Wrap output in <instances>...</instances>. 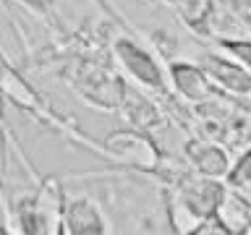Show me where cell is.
Here are the masks:
<instances>
[{"mask_svg": "<svg viewBox=\"0 0 251 235\" xmlns=\"http://www.w3.org/2000/svg\"><path fill=\"white\" fill-rule=\"evenodd\" d=\"M225 186L217 178H194L180 183L170 196V225L178 233H194L204 219L215 217Z\"/></svg>", "mask_w": 251, "mask_h": 235, "instance_id": "cell-1", "label": "cell"}, {"mask_svg": "<svg viewBox=\"0 0 251 235\" xmlns=\"http://www.w3.org/2000/svg\"><path fill=\"white\" fill-rule=\"evenodd\" d=\"M115 60L136 84L147 86V89H162L165 86V73L160 63L131 39H118L115 42Z\"/></svg>", "mask_w": 251, "mask_h": 235, "instance_id": "cell-2", "label": "cell"}, {"mask_svg": "<svg viewBox=\"0 0 251 235\" xmlns=\"http://www.w3.org/2000/svg\"><path fill=\"white\" fill-rule=\"evenodd\" d=\"M201 68H204V73L209 76V81L223 86L225 92L238 94V97L251 94V70L243 68L238 60L209 52L201 58Z\"/></svg>", "mask_w": 251, "mask_h": 235, "instance_id": "cell-3", "label": "cell"}, {"mask_svg": "<svg viewBox=\"0 0 251 235\" xmlns=\"http://www.w3.org/2000/svg\"><path fill=\"white\" fill-rule=\"evenodd\" d=\"M63 225H66V233H74V235L110 233L107 219L102 214L100 204H94L86 196H74L66 204V209H63Z\"/></svg>", "mask_w": 251, "mask_h": 235, "instance_id": "cell-4", "label": "cell"}, {"mask_svg": "<svg viewBox=\"0 0 251 235\" xmlns=\"http://www.w3.org/2000/svg\"><path fill=\"white\" fill-rule=\"evenodd\" d=\"M170 78L178 94H183L188 102H209L212 97V81L204 73L201 66L194 63H170Z\"/></svg>", "mask_w": 251, "mask_h": 235, "instance_id": "cell-5", "label": "cell"}, {"mask_svg": "<svg viewBox=\"0 0 251 235\" xmlns=\"http://www.w3.org/2000/svg\"><path fill=\"white\" fill-rule=\"evenodd\" d=\"M186 154L199 175L225 178V172L230 170V157H227V152L223 146L212 144V141H194V144L186 146Z\"/></svg>", "mask_w": 251, "mask_h": 235, "instance_id": "cell-6", "label": "cell"}, {"mask_svg": "<svg viewBox=\"0 0 251 235\" xmlns=\"http://www.w3.org/2000/svg\"><path fill=\"white\" fill-rule=\"evenodd\" d=\"M217 222L225 227V233H249L251 230V204L241 199L238 191L225 188L223 199L215 209Z\"/></svg>", "mask_w": 251, "mask_h": 235, "instance_id": "cell-7", "label": "cell"}, {"mask_svg": "<svg viewBox=\"0 0 251 235\" xmlns=\"http://www.w3.org/2000/svg\"><path fill=\"white\" fill-rule=\"evenodd\" d=\"M225 183L233 191H243V188H251V149H246L235 164L225 172Z\"/></svg>", "mask_w": 251, "mask_h": 235, "instance_id": "cell-8", "label": "cell"}, {"mask_svg": "<svg viewBox=\"0 0 251 235\" xmlns=\"http://www.w3.org/2000/svg\"><path fill=\"white\" fill-rule=\"evenodd\" d=\"M220 47L243 68L251 70V39H220Z\"/></svg>", "mask_w": 251, "mask_h": 235, "instance_id": "cell-9", "label": "cell"}]
</instances>
